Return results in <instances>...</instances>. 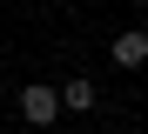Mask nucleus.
Wrapping results in <instances>:
<instances>
[{
  "mask_svg": "<svg viewBox=\"0 0 148 134\" xmlns=\"http://www.w3.org/2000/svg\"><path fill=\"white\" fill-rule=\"evenodd\" d=\"M61 107H67V101H61L54 87H20V121H34V127H54V121H61Z\"/></svg>",
  "mask_w": 148,
  "mask_h": 134,
  "instance_id": "1",
  "label": "nucleus"
},
{
  "mask_svg": "<svg viewBox=\"0 0 148 134\" xmlns=\"http://www.w3.org/2000/svg\"><path fill=\"white\" fill-rule=\"evenodd\" d=\"M141 61H148V34H135V27L114 34V67H141Z\"/></svg>",
  "mask_w": 148,
  "mask_h": 134,
  "instance_id": "2",
  "label": "nucleus"
},
{
  "mask_svg": "<svg viewBox=\"0 0 148 134\" xmlns=\"http://www.w3.org/2000/svg\"><path fill=\"white\" fill-rule=\"evenodd\" d=\"M61 101L74 107V114H81V107H94V80H81V74H74L67 87H61Z\"/></svg>",
  "mask_w": 148,
  "mask_h": 134,
  "instance_id": "3",
  "label": "nucleus"
},
{
  "mask_svg": "<svg viewBox=\"0 0 148 134\" xmlns=\"http://www.w3.org/2000/svg\"><path fill=\"white\" fill-rule=\"evenodd\" d=\"M141 7H148V0H141Z\"/></svg>",
  "mask_w": 148,
  "mask_h": 134,
  "instance_id": "4",
  "label": "nucleus"
}]
</instances>
